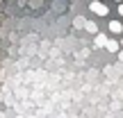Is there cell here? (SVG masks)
Segmentation results:
<instances>
[{
  "mask_svg": "<svg viewBox=\"0 0 123 118\" xmlns=\"http://www.w3.org/2000/svg\"><path fill=\"white\" fill-rule=\"evenodd\" d=\"M89 9H91L93 14H98V16H107V11H110V7H105L103 0H93V2L89 5Z\"/></svg>",
  "mask_w": 123,
  "mask_h": 118,
  "instance_id": "obj_1",
  "label": "cell"
},
{
  "mask_svg": "<svg viewBox=\"0 0 123 118\" xmlns=\"http://www.w3.org/2000/svg\"><path fill=\"white\" fill-rule=\"evenodd\" d=\"M105 43H107V36L98 32V34H96V39H93V48H105Z\"/></svg>",
  "mask_w": 123,
  "mask_h": 118,
  "instance_id": "obj_2",
  "label": "cell"
},
{
  "mask_svg": "<svg viewBox=\"0 0 123 118\" xmlns=\"http://www.w3.org/2000/svg\"><path fill=\"white\" fill-rule=\"evenodd\" d=\"M119 41L116 39H107V43H105V50H110V52H119Z\"/></svg>",
  "mask_w": 123,
  "mask_h": 118,
  "instance_id": "obj_3",
  "label": "cell"
},
{
  "mask_svg": "<svg viewBox=\"0 0 123 118\" xmlns=\"http://www.w3.org/2000/svg\"><path fill=\"white\" fill-rule=\"evenodd\" d=\"M110 32H112V34H121V32H123V23L110 21Z\"/></svg>",
  "mask_w": 123,
  "mask_h": 118,
  "instance_id": "obj_4",
  "label": "cell"
},
{
  "mask_svg": "<svg viewBox=\"0 0 123 118\" xmlns=\"http://www.w3.org/2000/svg\"><path fill=\"white\" fill-rule=\"evenodd\" d=\"M84 30L91 32V34H98V25H96L93 21H87V23H84Z\"/></svg>",
  "mask_w": 123,
  "mask_h": 118,
  "instance_id": "obj_5",
  "label": "cell"
},
{
  "mask_svg": "<svg viewBox=\"0 0 123 118\" xmlns=\"http://www.w3.org/2000/svg\"><path fill=\"white\" fill-rule=\"evenodd\" d=\"M84 23H87L84 18H75V25H78V27H84Z\"/></svg>",
  "mask_w": 123,
  "mask_h": 118,
  "instance_id": "obj_6",
  "label": "cell"
},
{
  "mask_svg": "<svg viewBox=\"0 0 123 118\" xmlns=\"http://www.w3.org/2000/svg\"><path fill=\"white\" fill-rule=\"evenodd\" d=\"M119 14H121V16H123V2L119 5Z\"/></svg>",
  "mask_w": 123,
  "mask_h": 118,
  "instance_id": "obj_7",
  "label": "cell"
},
{
  "mask_svg": "<svg viewBox=\"0 0 123 118\" xmlns=\"http://www.w3.org/2000/svg\"><path fill=\"white\" fill-rule=\"evenodd\" d=\"M119 59H121V61H123V50H121V52H119Z\"/></svg>",
  "mask_w": 123,
  "mask_h": 118,
  "instance_id": "obj_8",
  "label": "cell"
},
{
  "mask_svg": "<svg viewBox=\"0 0 123 118\" xmlns=\"http://www.w3.org/2000/svg\"><path fill=\"white\" fill-rule=\"evenodd\" d=\"M121 45H123V39H121Z\"/></svg>",
  "mask_w": 123,
  "mask_h": 118,
  "instance_id": "obj_9",
  "label": "cell"
},
{
  "mask_svg": "<svg viewBox=\"0 0 123 118\" xmlns=\"http://www.w3.org/2000/svg\"><path fill=\"white\" fill-rule=\"evenodd\" d=\"M119 2H123V0H119Z\"/></svg>",
  "mask_w": 123,
  "mask_h": 118,
  "instance_id": "obj_10",
  "label": "cell"
}]
</instances>
